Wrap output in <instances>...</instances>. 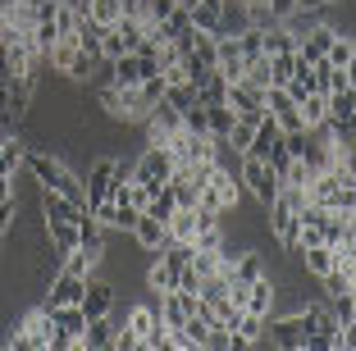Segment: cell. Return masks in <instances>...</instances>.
I'll use <instances>...</instances> for the list:
<instances>
[{"label":"cell","mask_w":356,"mask_h":351,"mask_svg":"<svg viewBox=\"0 0 356 351\" xmlns=\"http://www.w3.org/2000/svg\"><path fill=\"white\" fill-rule=\"evenodd\" d=\"M265 114H233V128H229V151H247L252 146V133H256V124H261Z\"/></svg>","instance_id":"obj_13"},{"label":"cell","mask_w":356,"mask_h":351,"mask_svg":"<svg viewBox=\"0 0 356 351\" xmlns=\"http://www.w3.org/2000/svg\"><path fill=\"white\" fill-rule=\"evenodd\" d=\"M137 342H142V338H137L128 324H124V329H115V351H137Z\"/></svg>","instance_id":"obj_31"},{"label":"cell","mask_w":356,"mask_h":351,"mask_svg":"<svg viewBox=\"0 0 356 351\" xmlns=\"http://www.w3.org/2000/svg\"><path fill=\"white\" fill-rule=\"evenodd\" d=\"M5 351H46V338H32V333H5Z\"/></svg>","instance_id":"obj_28"},{"label":"cell","mask_w":356,"mask_h":351,"mask_svg":"<svg viewBox=\"0 0 356 351\" xmlns=\"http://www.w3.org/2000/svg\"><path fill=\"white\" fill-rule=\"evenodd\" d=\"M165 233H169V242H188V247H192V233H197V210H183V206H178L174 215H169Z\"/></svg>","instance_id":"obj_16"},{"label":"cell","mask_w":356,"mask_h":351,"mask_svg":"<svg viewBox=\"0 0 356 351\" xmlns=\"http://www.w3.org/2000/svg\"><path fill=\"white\" fill-rule=\"evenodd\" d=\"M115 32H119V46H124V55H137V51H142V42H147V28H142V19H119Z\"/></svg>","instance_id":"obj_17"},{"label":"cell","mask_w":356,"mask_h":351,"mask_svg":"<svg viewBox=\"0 0 356 351\" xmlns=\"http://www.w3.org/2000/svg\"><path fill=\"white\" fill-rule=\"evenodd\" d=\"M288 78H293V51L270 55V87H283Z\"/></svg>","instance_id":"obj_25"},{"label":"cell","mask_w":356,"mask_h":351,"mask_svg":"<svg viewBox=\"0 0 356 351\" xmlns=\"http://www.w3.org/2000/svg\"><path fill=\"white\" fill-rule=\"evenodd\" d=\"M169 174H174V155H169L165 146H147V151L133 160V183H142L151 197L169 183Z\"/></svg>","instance_id":"obj_2"},{"label":"cell","mask_w":356,"mask_h":351,"mask_svg":"<svg viewBox=\"0 0 356 351\" xmlns=\"http://www.w3.org/2000/svg\"><path fill=\"white\" fill-rule=\"evenodd\" d=\"M78 310H83L87 320H101V315H115V288L101 279H87V292L83 301H78Z\"/></svg>","instance_id":"obj_6"},{"label":"cell","mask_w":356,"mask_h":351,"mask_svg":"<svg viewBox=\"0 0 356 351\" xmlns=\"http://www.w3.org/2000/svg\"><path fill=\"white\" fill-rule=\"evenodd\" d=\"M197 101L206 105V110H210V105H229V83H224L220 73H210L206 83L197 87Z\"/></svg>","instance_id":"obj_19"},{"label":"cell","mask_w":356,"mask_h":351,"mask_svg":"<svg viewBox=\"0 0 356 351\" xmlns=\"http://www.w3.org/2000/svg\"><path fill=\"white\" fill-rule=\"evenodd\" d=\"M46 315H51V324L60 333H69V338H83L87 333V315L78 306H60V310H46Z\"/></svg>","instance_id":"obj_14"},{"label":"cell","mask_w":356,"mask_h":351,"mask_svg":"<svg viewBox=\"0 0 356 351\" xmlns=\"http://www.w3.org/2000/svg\"><path fill=\"white\" fill-rule=\"evenodd\" d=\"M229 329H233V333H242L247 342H261V333H265V320H261V315H247V310H238V320H233Z\"/></svg>","instance_id":"obj_23"},{"label":"cell","mask_w":356,"mask_h":351,"mask_svg":"<svg viewBox=\"0 0 356 351\" xmlns=\"http://www.w3.org/2000/svg\"><path fill=\"white\" fill-rule=\"evenodd\" d=\"M252 347H256V342H247L242 333H233V329H229V347H224V351H252Z\"/></svg>","instance_id":"obj_34"},{"label":"cell","mask_w":356,"mask_h":351,"mask_svg":"<svg viewBox=\"0 0 356 351\" xmlns=\"http://www.w3.org/2000/svg\"><path fill=\"white\" fill-rule=\"evenodd\" d=\"M297 114H302V128L311 133V128H325V96L315 92V96H306L302 105H297Z\"/></svg>","instance_id":"obj_21"},{"label":"cell","mask_w":356,"mask_h":351,"mask_svg":"<svg viewBox=\"0 0 356 351\" xmlns=\"http://www.w3.org/2000/svg\"><path fill=\"white\" fill-rule=\"evenodd\" d=\"M0 351H5V342H0Z\"/></svg>","instance_id":"obj_39"},{"label":"cell","mask_w":356,"mask_h":351,"mask_svg":"<svg viewBox=\"0 0 356 351\" xmlns=\"http://www.w3.org/2000/svg\"><path fill=\"white\" fill-rule=\"evenodd\" d=\"M14 197H19V192H14V178L0 174V201H14Z\"/></svg>","instance_id":"obj_35"},{"label":"cell","mask_w":356,"mask_h":351,"mask_svg":"<svg viewBox=\"0 0 356 351\" xmlns=\"http://www.w3.org/2000/svg\"><path fill=\"white\" fill-rule=\"evenodd\" d=\"M165 105H174L178 114H183V110H192V105H201V101H197V87H192V83L165 87Z\"/></svg>","instance_id":"obj_22"},{"label":"cell","mask_w":356,"mask_h":351,"mask_svg":"<svg viewBox=\"0 0 356 351\" xmlns=\"http://www.w3.org/2000/svg\"><path fill=\"white\" fill-rule=\"evenodd\" d=\"M137 92H142V101H147V105H156V101H165V83H160V78H147V83L137 87Z\"/></svg>","instance_id":"obj_30"},{"label":"cell","mask_w":356,"mask_h":351,"mask_svg":"<svg viewBox=\"0 0 356 351\" xmlns=\"http://www.w3.org/2000/svg\"><path fill=\"white\" fill-rule=\"evenodd\" d=\"M160 324V315H156V301H147V306H133L128 310V329L137 333V338H147L151 329Z\"/></svg>","instance_id":"obj_20"},{"label":"cell","mask_w":356,"mask_h":351,"mask_svg":"<svg viewBox=\"0 0 356 351\" xmlns=\"http://www.w3.org/2000/svg\"><path fill=\"white\" fill-rule=\"evenodd\" d=\"M5 37H10V23L0 19V46H5Z\"/></svg>","instance_id":"obj_36"},{"label":"cell","mask_w":356,"mask_h":351,"mask_svg":"<svg viewBox=\"0 0 356 351\" xmlns=\"http://www.w3.org/2000/svg\"><path fill=\"white\" fill-rule=\"evenodd\" d=\"M302 347L306 351H334V338H329V333H306Z\"/></svg>","instance_id":"obj_32"},{"label":"cell","mask_w":356,"mask_h":351,"mask_svg":"<svg viewBox=\"0 0 356 351\" xmlns=\"http://www.w3.org/2000/svg\"><path fill=\"white\" fill-rule=\"evenodd\" d=\"M229 110L233 114H265V87L229 83Z\"/></svg>","instance_id":"obj_7"},{"label":"cell","mask_w":356,"mask_h":351,"mask_svg":"<svg viewBox=\"0 0 356 351\" xmlns=\"http://www.w3.org/2000/svg\"><path fill=\"white\" fill-rule=\"evenodd\" d=\"M206 124H210V142L224 151V146H229V128H233V110H229V105H210Z\"/></svg>","instance_id":"obj_15"},{"label":"cell","mask_w":356,"mask_h":351,"mask_svg":"<svg viewBox=\"0 0 356 351\" xmlns=\"http://www.w3.org/2000/svg\"><path fill=\"white\" fill-rule=\"evenodd\" d=\"M110 183H115V155H96V160H92V169H87V178H83L87 210L105 206V197H110Z\"/></svg>","instance_id":"obj_5"},{"label":"cell","mask_w":356,"mask_h":351,"mask_svg":"<svg viewBox=\"0 0 356 351\" xmlns=\"http://www.w3.org/2000/svg\"><path fill=\"white\" fill-rule=\"evenodd\" d=\"M293 260L306 269V274H311V279H325V274H334V247H325V242H320V247L297 251Z\"/></svg>","instance_id":"obj_8"},{"label":"cell","mask_w":356,"mask_h":351,"mask_svg":"<svg viewBox=\"0 0 356 351\" xmlns=\"http://www.w3.org/2000/svg\"><path fill=\"white\" fill-rule=\"evenodd\" d=\"M242 165V174H238V183H247V192H252V201L256 206H270L274 197H279V178L270 174V165H265V160H252V155H242L238 160Z\"/></svg>","instance_id":"obj_3"},{"label":"cell","mask_w":356,"mask_h":351,"mask_svg":"<svg viewBox=\"0 0 356 351\" xmlns=\"http://www.w3.org/2000/svg\"><path fill=\"white\" fill-rule=\"evenodd\" d=\"M42 233L51 238V247L60 251V256L78 251V224H69V219H42Z\"/></svg>","instance_id":"obj_9"},{"label":"cell","mask_w":356,"mask_h":351,"mask_svg":"<svg viewBox=\"0 0 356 351\" xmlns=\"http://www.w3.org/2000/svg\"><path fill=\"white\" fill-rule=\"evenodd\" d=\"M238 206H242V183L233 178V169L220 160V165L210 169V178L201 183V192H197V210L224 219V215H233Z\"/></svg>","instance_id":"obj_1"},{"label":"cell","mask_w":356,"mask_h":351,"mask_svg":"<svg viewBox=\"0 0 356 351\" xmlns=\"http://www.w3.org/2000/svg\"><path fill=\"white\" fill-rule=\"evenodd\" d=\"M265 5H270V14H274V19H279V23H283V19H288V14L297 10V0H265Z\"/></svg>","instance_id":"obj_33"},{"label":"cell","mask_w":356,"mask_h":351,"mask_svg":"<svg viewBox=\"0 0 356 351\" xmlns=\"http://www.w3.org/2000/svg\"><path fill=\"white\" fill-rule=\"evenodd\" d=\"M174 210H178V201H174V192H169V183H165V187L156 192V197L147 201V210H142V215L156 219V224H169V215H174Z\"/></svg>","instance_id":"obj_18"},{"label":"cell","mask_w":356,"mask_h":351,"mask_svg":"<svg viewBox=\"0 0 356 351\" xmlns=\"http://www.w3.org/2000/svg\"><path fill=\"white\" fill-rule=\"evenodd\" d=\"M87 351H115V342H110V347H87Z\"/></svg>","instance_id":"obj_37"},{"label":"cell","mask_w":356,"mask_h":351,"mask_svg":"<svg viewBox=\"0 0 356 351\" xmlns=\"http://www.w3.org/2000/svg\"><path fill=\"white\" fill-rule=\"evenodd\" d=\"M142 137H147V146H169V137L183 128V114L174 110V105H165V101H156L147 110V119H142Z\"/></svg>","instance_id":"obj_4"},{"label":"cell","mask_w":356,"mask_h":351,"mask_svg":"<svg viewBox=\"0 0 356 351\" xmlns=\"http://www.w3.org/2000/svg\"><path fill=\"white\" fill-rule=\"evenodd\" d=\"M14 215H19V197H14V201H0V242L14 233Z\"/></svg>","instance_id":"obj_29"},{"label":"cell","mask_w":356,"mask_h":351,"mask_svg":"<svg viewBox=\"0 0 356 351\" xmlns=\"http://www.w3.org/2000/svg\"><path fill=\"white\" fill-rule=\"evenodd\" d=\"M0 256H5V242H0Z\"/></svg>","instance_id":"obj_38"},{"label":"cell","mask_w":356,"mask_h":351,"mask_svg":"<svg viewBox=\"0 0 356 351\" xmlns=\"http://www.w3.org/2000/svg\"><path fill=\"white\" fill-rule=\"evenodd\" d=\"M183 128H188L192 137H210V124H206V105H192V110H183Z\"/></svg>","instance_id":"obj_27"},{"label":"cell","mask_w":356,"mask_h":351,"mask_svg":"<svg viewBox=\"0 0 356 351\" xmlns=\"http://www.w3.org/2000/svg\"><path fill=\"white\" fill-rule=\"evenodd\" d=\"M23 151H28V142L19 133H0V174L5 178H14L23 169Z\"/></svg>","instance_id":"obj_11"},{"label":"cell","mask_w":356,"mask_h":351,"mask_svg":"<svg viewBox=\"0 0 356 351\" xmlns=\"http://www.w3.org/2000/svg\"><path fill=\"white\" fill-rule=\"evenodd\" d=\"M329 310H334V320L343 324V329H356V292H352V297H334Z\"/></svg>","instance_id":"obj_26"},{"label":"cell","mask_w":356,"mask_h":351,"mask_svg":"<svg viewBox=\"0 0 356 351\" xmlns=\"http://www.w3.org/2000/svg\"><path fill=\"white\" fill-rule=\"evenodd\" d=\"M133 238H137V247H142V251H151V256L169 247V233H165V224H156V219H147V215H142V219L133 224Z\"/></svg>","instance_id":"obj_10"},{"label":"cell","mask_w":356,"mask_h":351,"mask_svg":"<svg viewBox=\"0 0 356 351\" xmlns=\"http://www.w3.org/2000/svg\"><path fill=\"white\" fill-rule=\"evenodd\" d=\"M320 283H325L329 301H334V297H352V292H356V274H338V269H334V274H325Z\"/></svg>","instance_id":"obj_24"},{"label":"cell","mask_w":356,"mask_h":351,"mask_svg":"<svg viewBox=\"0 0 356 351\" xmlns=\"http://www.w3.org/2000/svg\"><path fill=\"white\" fill-rule=\"evenodd\" d=\"M325 64H329V69H356V37H352V32H338L334 42H329Z\"/></svg>","instance_id":"obj_12"}]
</instances>
